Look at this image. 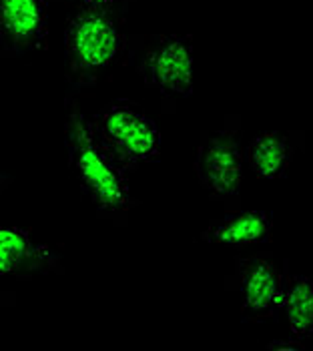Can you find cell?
<instances>
[{
    "mask_svg": "<svg viewBox=\"0 0 313 351\" xmlns=\"http://www.w3.org/2000/svg\"><path fill=\"white\" fill-rule=\"evenodd\" d=\"M195 173L209 197L231 203L243 185V147L235 129H219L201 138Z\"/></svg>",
    "mask_w": 313,
    "mask_h": 351,
    "instance_id": "obj_4",
    "label": "cell"
},
{
    "mask_svg": "<svg viewBox=\"0 0 313 351\" xmlns=\"http://www.w3.org/2000/svg\"><path fill=\"white\" fill-rule=\"evenodd\" d=\"M47 38V0H0V45L6 53L38 51Z\"/></svg>",
    "mask_w": 313,
    "mask_h": 351,
    "instance_id": "obj_7",
    "label": "cell"
},
{
    "mask_svg": "<svg viewBox=\"0 0 313 351\" xmlns=\"http://www.w3.org/2000/svg\"><path fill=\"white\" fill-rule=\"evenodd\" d=\"M295 153L293 136L287 133H263L247 147V162L263 179H283Z\"/></svg>",
    "mask_w": 313,
    "mask_h": 351,
    "instance_id": "obj_10",
    "label": "cell"
},
{
    "mask_svg": "<svg viewBox=\"0 0 313 351\" xmlns=\"http://www.w3.org/2000/svg\"><path fill=\"white\" fill-rule=\"evenodd\" d=\"M125 49V36L111 10L82 6L65 28V60L78 81H93Z\"/></svg>",
    "mask_w": 313,
    "mask_h": 351,
    "instance_id": "obj_2",
    "label": "cell"
},
{
    "mask_svg": "<svg viewBox=\"0 0 313 351\" xmlns=\"http://www.w3.org/2000/svg\"><path fill=\"white\" fill-rule=\"evenodd\" d=\"M281 309L286 311L291 339L305 341L313 329V285L308 277L286 275Z\"/></svg>",
    "mask_w": 313,
    "mask_h": 351,
    "instance_id": "obj_11",
    "label": "cell"
},
{
    "mask_svg": "<svg viewBox=\"0 0 313 351\" xmlns=\"http://www.w3.org/2000/svg\"><path fill=\"white\" fill-rule=\"evenodd\" d=\"M137 71L151 88L163 95L193 93V43L189 36H155L139 54Z\"/></svg>",
    "mask_w": 313,
    "mask_h": 351,
    "instance_id": "obj_5",
    "label": "cell"
},
{
    "mask_svg": "<svg viewBox=\"0 0 313 351\" xmlns=\"http://www.w3.org/2000/svg\"><path fill=\"white\" fill-rule=\"evenodd\" d=\"M97 145L123 171L155 161L161 153V133L155 121L130 103H113L89 119Z\"/></svg>",
    "mask_w": 313,
    "mask_h": 351,
    "instance_id": "obj_3",
    "label": "cell"
},
{
    "mask_svg": "<svg viewBox=\"0 0 313 351\" xmlns=\"http://www.w3.org/2000/svg\"><path fill=\"white\" fill-rule=\"evenodd\" d=\"M273 221L265 211H233L211 221L203 231V241L225 247L265 243L271 239Z\"/></svg>",
    "mask_w": 313,
    "mask_h": 351,
    "instance_id": "obj_9",
    "label": "cell"
},
{
    "mask_svg": "<svg viewBox=\"0 0 313 351\" xmlns=\"http://www.w3.org/2000/svg\"><path fill=\"white\" fill-rule=\"evenodd\" d=\"M286 275L269 255H251L235 267V287L241 295V315L263 322L281 309Z\"/></svg>",
    "mask_w": 313,
    "mask_h": 351,
    "instance_id": "obj_6",
    "label": "cell"
},
{
    "mask_svg": "<svg viewBox=\"0 0 313 351\" xmlns=\"http://www.w3.org/2000/svg\"><path fill=\"white\" fill-rule=\"evenodd\" d=\"M65 145L69 151L71 169L93 207L111 219L127 215L132 207L127 171H123L97 145L89 119L75 103L67 107Z\"/></svg>",
    "mask_w": 313,
    "mask_h": 351,
    "instance_id": "obj_1",
    "label": "cell"
},
{
    "mask_svg": "<svg viewBox=\"0 0 313 351\" xmlns=\"http://www.w3.org/2000/svg\"><path fill=\"white\" fill-rule=\"evenodd\" d=\"M82 2V6H93V8H104V10H111L113 8V4L117 2V0H80Z\"/></svg>",
    "mask_w": 313,
    "mask_h": 351,
    "instance_id": "obj_12",
    "label": "cell"
},
{
    "mask_svg": "<svg viewBox=\"0 0 313 351\" xmlns=\"http://www.w3.org/2000/svg\"><path fill=\"white\" fill-rule=\"evenodd\" d=\"M56 255L47 245L34 243L21 227H0V277H19L54 269Z\"/></svg>",
    "mask_w": 313,
    "mask_h": 351,
    "instance_id": "obj_8",
    "label": "cell"
}]
</instances>
